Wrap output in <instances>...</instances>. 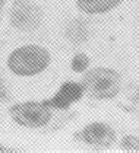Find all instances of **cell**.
Instances as JSON below:
<instances>
[{"mask_svg":"<svg viewBox=\"0 0 139 153\" xmlns=\"http://www.w3.org/2000/svg\"><path fill=\"white\" fill-rule=\"evenodd\" d=\"M122 1L123 0H76V6L83 13L101 15L116 9Z\"/></svg>","mask_w":139,"mask_h":153,"instance_id":"7","label":"cell"},{"mask_svg":"<svg viewBox=\"0 0 139 153\" xmlns=\"http://www.w3.org/2000/svg\"><path fill=\"white\" fill-rule=\"evenodd\" d=\"M76 136L79 140L85 141L86 144H91L95 147H104V149L110 147L116 140L114 130L104 123H91Z\"/></svg>","mask_w":139,"mask_h":153,"instance_id":"5","label":"cell"},{"mask_svg":"<svg viewBox=\"0 0 139 153\" xmlns=\"http://www.w3.org/2000/svg\"><path fill=\"white\" fill-rule=\"evenodd\" d=\"M51 56L44 47L28 44L12 51L8 59V67L16 76H35L50 66Z\"/></svg>","mask_w":139,"mask_h":153,"instance_id":"1","label":"cell"},{"mask_svg":"<svg viewBox=\"0 0 139 153\" xmlns=\"http://www.w3.org/2000/svg\"><path fill=\"white\" fill-rule=\"evenodd\" d=\"M41 22V10L31 0H15L11 9V24L23 32L35 29Z\"/></svg>","mask_w":139,"mask_h":153,"instance_id":"4","label":"cell"},{"mask_svg":"<svg viewBox=\"0 0 139 153\" xmlns=\"http://www.w3.org/2000/svg\"><path fill=\"white\" fill-rule=\"evenodd\" d=\"M6 95H8V89H6V86H5L3 80L0 79V99L6 98Z\"/></svg>","mask_w":139,"mask_h":153,"instance_id":"10","label":"cell"},{"mask_svg":"<svg viewBox=\"0 0 139 153\" xmlns=\"http://www.w3.org/2000/svg\"><path fill=\"white\" fill-rule=\"evenodd\" d=\"M123 150H139V139L135 136H128L122 141Z\"/></svg>","mask_w":139,"mask_h":153,"instance_id":"9","label":"cell"},{"mask_svg":"<svg viewBox=\"0 0 139 153\" xmlns=\"http://www.w3.org/2000/svg\"><path fill=\"white\" fill-rule=\"evenodd\" d=\"M70 67H72V70L76 71V73L85 71L89 67V57L86 54H83V53L75 54L73 59H72V63H70Z\"/></svg>","mask_w":139,"mask_h":153,"instance_id":"8","label":"cell"},{"mask_svg":"<svg viewBox=\"0 0 139 153\" xmlns=\"http://www.w3.org/2000/svg\"><path fill=\"white\" fill-rule=\"evenodd\" d=\"M0 152H6V149H5L3 146H0Z\"/></svg>","mask_w":139,"mask_h":153,"instance_id":"12","label":"cell"},{"mask_svg":"<svg viewBox=\"0 0 139 153\" xmlns=\"http://www.w3.org/2000/svg\"><path fill=\"white\" fill-rule=\"evenodd\" d=\"M85 92L95 99H111L114 98L122 86L120 74L110 67H95L91 69L83 77Z\"/></svg>","mask_w":139,"mask_h":153,"instance_id":"2","label":"cell"},{"mask_svg":"<svg viewBox=\"0 0 139 153\" xmlns=\"http://www.w3.org/2000/svg\"><path fill=\"white\" fill-rule=\"evenodd\" d=\"M53 109L47 104L43 102H25V104H16L9 109L11 117L23 127L29 128H40L47 126L51 117H53Z\"/></svg>","mask_w":139,"mask_h":153,"instance_id":"3","label":"cell"},{"mask_svg":"<svg viewBox=\"0 0 139 153\" xmlns=\"http://www.w3.org/2000/svg\"><path fill=\"white\" fill-rule=\"evenodd\" d=\"M5 3H6V0H0V10L3 9V6H5Z\"/></svg>","mask_w":139,"mask_h":153,"instance_id":"11","label":"cell"},{"mask_svg":"<svg viewBox=\"0 0 139 153\" xmlns=\"http://www.w3.org/2000/svg\"><path fill=\"white\" fill-rule=\"evenodd\" d=\"M83 94H85V88H83L82 83L69 80V82L63 83L60 86L57 94L54 95L51 99L46 101V102L54 109H66L73 102L79 101Z\"/></svg>","mask_w":139,"mask_h":153,"instance_id":"6","label":"cell"}]
</instances>
